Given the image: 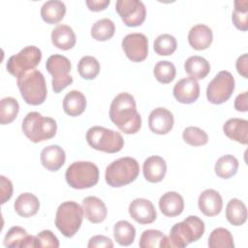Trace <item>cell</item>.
Instances as JSON below:
<instances>
[{
	"label": "cell",
	"mask_w": 248,
	"mask_h": 248,
	"mask_svg": "<svg viewBox=\"0 0 248 248\" xmlns=\"http://www.w3.org/2000/svg\"><path fill=\"white\" fill-rule=\"evenodd\" d=\"M109 118L121 132L128 135L136 134L141 127L135 98L127 92L114 97L109 107Z\"/></svg>",
	"instance_id": "obj_1"
},
{
	"label": "cell",
	"mask_w": 248,
	"mask_h": 248,
	"mask_svg": "<svg viewBox=\"0 0 248 248\" xmlns=\"http://www.w3.org/2000/svg\"><path fill=\"white\" fill-rule=\"evenodd\" d=\"M204 232V223L198 216L190 215L182 222L176 223L170 229L169 236L165 235L160 248H184L199 240Z\"/></svg>",
	"instance_id": "obj_2"
},
{
	"label": "cell",
	"mask_w": 248,
	"mask_h": 248,
	"mask_svg": "<svg viewBox=\"0 0 248 248\" xmlns=\"http://www.w3.org/2000/svg\"><path fill=\"white\" fill-rule=\"evenodd\" d=\"M16 83L23 100L32 106L43 104L46 98L47 89L44 75L36 70H30L16 78Z\"/></svg>",
	"instance_id": "obj_3"
},
{
	"label": "cell",
	"mask_w": 248,
	"mask_h": 248,
	"mask_svg": "<svg viewBox=\"0 0 248 248\" xmlns=\"http://www.w3.org/2000/svg\"><path fill=\"white\" fill-rule=\"evenodd\" d=\"M21 129L32 142L37 143L52 139L56 134L57 124L51 117H45L38 111H31L24 117Z\"/></svg>",
	"instance_id": "obj_4"
},
{
	"label": "cell",
	"mask_w": 248,
	"mask_h": 248,
	"mask_svg": "<svg viewBox=\"0 0 248 248\" xmlns=\"http://www.w3.org/2000/svg\"><path fill=\"white\" fill-rule=\"evenodd\" d=\"M140 173V166L132 157H122L111 162L106 169L105 179L111 187H122L135 181Z\"/></svg>",
	"instance_id": "obj_5"
},
{
	"label": "cell",
	"mask_w": 248,
	"mask_h": 248,
	"mask_svg": "<svg viewBox=\"0 0 248 248\" xmlns=\"http://www.w3.org/2000/svg\"><path fill=\"white\" fill-rule=\"evenodd\" d=\"M83 219L82 207L76 202H62L55 214V226L66 237H73L79 230Z\"/></svg>",
	"instance_id": "obj_6"
},
{
	"label": "cell",
	"mask_w": 248,
	"mask_h": 248,
	"mask_svg": "<svg viewBox=\"0 0 248 248\" xmlns=\"http://www.w3.org/2000/svg\"><path fill=\"white\" fill-rule=\"evenodd\" d=\"M65 178L68 185L74 189L91 188L99 181V169L92 162H74L66 170Z\"/></svg>",
	"instance_id": "obj_7"
},
{
	"label": "cell",
	"mask_w": 248,
	"mask_h": 248,
	"mask_svg": "<svg viewBox=\"0 0 248 248\" xmlns=\"http://www.w3.org/2000/svg\"><path fill=\"white\" fill-rule=\"evenodd\" d=\"M85 138L92 148L106 153L119 152L124 146V140L120 133L101 126L89 128Z\"/></svg>",
	"instance_id": "obj_8"
},
{
	"label": "cell",
	"mask_w": 248,
	"mask_h": 248,
	"mask_svg": "<svg viewBox=\"0 0 248 248\" xmlns=\"http://www.w3.org/2000/svg\"><path fill=\"white\" fill-rule=\"evenodd\" d=\"M42 59V51L35 46H27L7 61V71L14 77L35 69Z\"/></svg>",
	"instance_id": "obj_9"
},
{
	"label": "cell",
	"mask_w": 248,
	"mask_h": 248,
	"mask_svg": "<svg viewBox=\"0 0 248 248\" xmlns=\"http://www.w3.org/2000/svg\"><path fill=\"white\" fill-rule=\"evenodd\" d=\"M47 72L52 76V89L55 93L61 92L68 85L73 83V78L69 75L71 72L70 60L61 54L49 56L46 63Z\"/></svg>",
	"instance_id": "obj_10"
},
{
	"label": "cell",
	"mask_w": 248,
	"mask_h": 248,
	"mask_svg": "<svg viewBox=\"0 0 248 248\" xmlns=\"http://www.w3.org/2000/svg\"><path fill=\"white\" fill-rule=\"evenodd\" d=\"M234 90V78L228 71L219 72L206 87V98L214 105L228 101Z\"/></svg>",
	"instance_id": "obj_11"
},
{
	"label": "cell",
	"mask_w": 248,
	"mask_h": 248,
	"mask_svg": "<svg viewBox=\"0 0 248 248\" xmlns=\"http://www.w3.org/2000/svg\"><path fill=\"white\" fill-rule=\"evenodd\" d=\"M115 10L122 21L129 27L141 25L146 16V8L140 0H118Z\"/></svg>",
	"instance_id": "obj_12"
},
{
	"label": "cell",
	"mask_w": 248,
	"mask_h": 248,
	"mask_svg": "<svg viewBox=\"0 0 248 248\" xmlns=\"http://www.w3.org/2000/svg\"><path fill=\"white\" fill-rule=\"evenodd\" d=\"M122 48L133 62H141L148 55V39L142 33H131L122 40Z\"/></svg>",
	"instance_id": "obj_13"
},
{
	"label": "cell",
	"mask_w": 248,
	"mask_h": 248,
	"mask_svg": "<svg viewBox=\"0 0 248 248\" xmlns=\"http://www.w3.org/2000/svg\"><path fill=\"white\" fill-rule=\"evenodd\" d=\"M128 210L130 216L141 225L151 224L157 218V212L153 203L146 199L139 198L133 200Z\"/></svg>",
	"instance_id": "obj_14"
},
{
	"label": "cell",
	"mask_w": 248,
	"mask_h": 248,
	"mask_svg": "<svg viewBox=\"0 0 248 248\" xmlns=\"http://www.w3.org/2000/svg\"><path fill=\"white\" fill-rule=\"evenodd\" d=\"M174 124L172 113L165 108H156L148 116V126L157 135H166L171 131Z\"/></svg>",
	"instance_id": "obj_15"
},
{
	"label": "cell",
	"mask_w": 248,
	"mask_h": 248,
	"mask_svg": "<svg viewBox=\"0 0 248 248\" xmlns=\"http://www.w3.org/2000/svg\"><path fill=\"white\" fill-rule=\"evenodd\" d=\"M173 96L181 104H192L200 96V85L191 77L181 78L173 87Z\"/></svg>",
	"instance_id": "obj_16"
},
{
	"label": "cell",
	"mask_w": 248,
	"mask_h": 248,
	"mask_svg": "<svg viewBox=\"0 0 248 248\" xmlns=\"http://www.w3.org/2000/svg\"><path fill=\"white\" fill-rule=\"evenodd\" d=\"M4 245L11 248H37V237L29 235L27 232L18 226L12 227L5 235Z\"/></svg>",
	"instance_id": "obj_17"
},
{
	"label": "cell",
	"mask_w": 248,
	"mask_h": 248,
	"mask_svg": "<svg viewBox=\"0 0 248 248\" xmlns=\"http://www.w3.org/2000/svg\"><path fill=\"white\" fill-rule=\"evenodd\" d=\"M198 205L203 215L213 217L222 211L223 200L216 190L206 189L200 195Z\"/></svg>",
	"instance_id": "obj_18"
},
{
	"label": "cell",
	"mask_w": 248,
	"mask_h": 248,
	"mask_svg": "<svg viewBox=\"0 0 248 248\" xmlns=\"http://www.w3.org/2000/svg\"><path fill=\"white\" fill-rule=\"evenodd\" d=\"M81 207L83 216L91 223L98 224L105 221L108 215V209L104 202L94 196L86 197L82 200Z\"/></svg>",
	"instance_id": "obj_19"
},
{
	"label": "cell",
	"mask_w": 248,
	"mask_h": 248,
	"mask_svg": "<svg viewBox=\"0 0 248 248\" xmlns=\"http://www.w3.org/2000/svg\"><path fill=\"white\" fill-rule=\"evenodd\" d=\"M41 163L49 171H57L65 164L66 154L62 147L56 144L45 147L41 152Z\"/></svg>",
	"instance_id": "obj_20"
},
{
	"label": "cell",
	"mask_w": 248,
	"mask_h": 248,
	"mask_svg": "<svg viewBox=\"0 0 248 248\" xmlns=\"http://www.w3.org/2000/svg\"><path fill=\"white\" fill-rule=\"evenodd\" d=\"M142 172L147 181L151 183L160 182L166 175L167 164L160 156H150L143 163Z\"/></svg>",
	"instance_id": "obj_21"
},
{
	"label": "cell",
	"mask_w": 248,
	"mask_h": 248,
	"mask_svg": "<svg viewBox=\"0 0 248 248\" xmlns=\"http://www.w3.org/2000/svg\"><path fill=\"white\" fill-rule=\"evenodd\" d=\"M159 208L167 217H175L184 209V200L177 192H167L159 200Z\"/></svg>",
	"instance_id": "obj_22"
},
{
	"label": "cell",
	"mask_w": 248,
	"mask_h": 248,
	"mask_svg": "<svg viewBox=\"0 0 248 248\" xmlns=\"http://www.w3.org/2000/svg\"><path fill=\"white\" fill-rule=\"evenodd\" d=\"M213 40L212 30L205 24L193 26L188 34V42L196 50H203L209 47Z\"/></svg>",
	"instance_id": "obj_23"
},
{
	"label": "cell",
	"mask_w": 248,
	"mask_h": 248,
	"mask_svg": "<svg viewBox=\"0 0 248 248\" xmlns=\"http://www.w3.org/2000/svg\"><path fill=\"white\" fill-rule=\"evenodd\" d=\"M225 135L241 144H247L248 121L241 118H230L223 125Z\"/></svg>",
	"instance_id": "obj_24"
},
{
	"label": "cell",
	"mask_w": 248,
	"mask_h": 248,
	"mask_svg": "<svg viewBox=\"0 0 248 248\" xmlns=\"http://www.w3.org/2000/svg\"><path fill=\"white\" fill-rule=\"evenodd\" d=\"M51 42L57 48L68 50L76 45V34L69 25L59 24L51 32Z\"/></svg>",
	"instance_id": "obj_25"
},
{
	"label": "cell",
	"mask_w": 248,
	"mask_h": 248,
	"mask_svg": "<svg viewBox=\"0 0 248 248\" xmlns=\"http://www.w3.org/2000/svg\"><path fill=\"white\" fill-rule=\"evenodd\" d=\"M14 207L19 216L28 218L34 216L39 211L40 202L35 195L31 193H23L16 198Z\"/></svg>",
	"instance_id": "obj_26"
},
{
	"label": "cell",
	"mask_w": 248,
	"mask_h": 248,
	"mask_svg": "<svg viewBox=\"0 0 248 248\" xmlns=\"http://www.w3.org/2000/svg\"><path fill=\"white\" fill-rule=\"evenodd\" d=\"M66 14V6L62 1L49 0L43 4L41 16L48 24H55L61 21Z\"/></svg>",
	"instance_id": "obj_27"
},
{
	"label": "cell",
	"mask_w": 248,
	"mask_h": 248,
	"mask_svg": "<svg viewBox=\"0 0 248 248\" xmlns=\"http://www.w3.org/2000/svg\"><path fill=\"white\" fill-rule=\"evenodd\" d=\"M86 108L85 96L78 90L68 92L63 99V109L70 116L80 115Z\"/></svg>",
	"instance_id": "obj_28"
},
{
	"label": "cell",
	"mask_w": 248,
	"mask_h": 248,
	"mask_svg": "<svg viewBox=\"0 0 248 248\" xmlns=\"http://www.w3.org/2000/svg\"><path fill=\"white\" fill-rule=\"evenodd\" d=\"M184 70L189 77L197 79L204 78L210 72L209 62L199 55L190 56L184 63Z\"/></svg>",
	"instance_id": "obj_29"
},
{
	"label": "cell",
	"mask_w": 248,
	"mask_h": 248,
	"mask_svg": "<svg viewBox=\"0 0 248 248\" xmlns=\"http://www.w3.org/2000/svg\"><path fill=\"white\" fill-rule=\"evenodd\" d=\"M227 220L233 226H241L247 219V208L244 202L238 199H232L226 207Z\"/></svg>",
	"instance_id": "obj_30"
},
{
	"label": "cell",
	"mask_w": 248,
	"mask_h": 248,
	"mask_svg": "<svg viewBox=\"0 0 248 248\" xmlns=\"http://www.w3.org/2000/svg\"><path fill=\"white\" fill-rule=\"evenodd\" d=\"M113 236L119 245L129 246L135 240L136 229L128 221H118L113 227Z\"/></svg>",
	"instance_id": "obj_31"
},
{
	"label": "cell",
	"mask_w": 248,
	"mask_h": 248,
	"mask_svg": "<svg viewBox=\"0 0 248 248\" xmlns=\"http://www.w3.org/2000/svg\"><path fill=\"white\" fill-rule=\"evenodd\" d=\"M238 169V160L231 155L227 154L221 156L215 164V173L217 176L223 179H229L233 176Z\"/></svg>",
	"instance_id": "obj_32"
},
{
	"label": "cell",
	"mask_w": 248,
	"mask_h": 248,
	"mask_svg": "<svg viewBox=\"0 0 248 248\" xmlns=\"http://www.w3.org/2000/svg\"><path fill=\"white\" fill-rule=\"evenodd\" d=\"M209 248H233V238L231 232L225 228L214 229L208 237Z\"/></svg>",
	"instance_id": "obj_33"
},
{
	"label": "cell",
	"mask_w": 248,
	"mask_h": 248,
	"mask_svg": "<svg viewBox=\"0 0 248 248\" xmlns=\"http://www.w3.org/2000/svg\"><path fill=\"white\" fill-rule=\"evenodd\" d=\"M115 32V25L109 18H101L91 27V36L96 41L104 42L109 40Z\"/></svg>",
	"instance_id": "obj_34"
},
{
	"label": "cell",
	"mask_w": 248,
	"mask_h": 248,
	"mask_svg": "<svg viewBox=\"0 0 248 248\" xmlns=\"http://www.w3.org/2000/svg\"><path fill=\"white\" fill-rule=\"evenodd\" d=\"M19 110L18 102L13 97H5L0 102V123L10 124L17 116Z\"/></svg>",
	"instance_id": "obj_35"
},
{
	"label": "cell",
	"mask_w": 248,
	"mask_h": 248,
	"mask_svg": "<svg viewBox=\"0 0 248 248\" xmlns=\"http://www.w3.org/2000/svg\"><path fill=\"white\" fill-rule=\"evenodd\" d=\"M78 71L83 79H94L100 73V63L93 56H83L78 61Z\"/></svg>",
	"instance_id": "obj_36"
},
{
	"label": "cell",
	"mask_w": 248,
	"mask_h": 248,
	"mask_svg": "<svg viewBox=\"0 0 248 248\" xmlns=\"http://www.w3.org/2000/svg\"><path fill=\"white\" fill-rule=\"evenodd\" d=\"M232 20L237 29L241 31H246L248 29V1H234V9L232 15Z\"/></svg>",
	"instance_id": "obj_37"
},
{
	"label": "cell",
	"mask_w": 248,
	"mask_h": 248,
	"mask_svg": "<svg viewBox=\"0 0 248 248\" xmlns=\"http://www.w3.org/2000/svg\"><path fill=\"white\" fill-rule=\"evenodd\" d=\"M153 47L158 55L168 56L176 50L177 42L170 34H161L155 39Z\"/></svg>",
	"instance_id": "obj_38"
},
{
	"label": "cell",
	"mask_w": 248,
	"mask_h": 248,
	"mask_svg": "<svg viewBox=\"0 0 248 248\" xmlns=\"http://www.w3.org/2000/svg\"><path fill=\"white\" fill-rule=\"evenodd\" d=\"M153 75L159 82L164 84L170 83L175 78V75H176L175 66L173 65V63L167 60L159 61L154 67Z\"/></svg>",
	"instance_id": "obj_39"
},
{
	"label": "cell",
	"mask_w": 248,
	"mask_h": 248,
	"mask_svg": "<svg viewBox=\"0 0 248 248\" xmlns=\"http://www.w3.org/2000/svg\"><path fill=\"white\" fill-rule=\"evenodd\" d=\"M183 140L192 146H202L207 143L208 136L201 128L189 126L184 129L182 134Z\"/></svg>",
	"instance_id": "obj_40"
},
{
	"label": "cell",
	"mask_w": 248,
	"mask_h": 248,
	"mask_svg": "<svg viewBox=\"0 0 248 248\" xmlns=\"http://www.w3.org/2000/svg\"><path fill=\"white\" fill-rule=\"evenodd\" d=\"M165 234L158 230H145L140 238L139 245L140 248L160 247L161 240Z\"/></svg>",
	"instance_id": "obj_41"
},
{
	"label": "cell",
	"mask_w": 248,
	"mask_h": 248,
	"mask_svg": "<svg viewBox=\"0 0 248 248\" xmlns=\"http://www.w3.org/2000/svg\"><path fill=\"white\" fill-rule=\"evenodd\" d=\"M36 237H37L38 247H51V248L59 247L58 238L49 230L42 231L36 235Z\"/></svg>",
	"instance_id": "obj_42"
},
{
	"label": "cell",
	"mask_w": 248,
	"mask_h": 248,
	"mask_svg": "<svg viewBox=\"0 0 248 248\" xmlns=\"http://www.w3.org/2000/svg\"><path fill=\"white\" fill-rule=\"evenodd\" d=\"M88 248H112L113 242L112 240L105 235H94L89 239V242L87 244Z\"/></svg>",
	"instance_id": "obj_43"
},
{
	"label": "cell",
	"mask_w": 248,
	"mask_h": 248,
	"mask_svg": "<svg viewBox=\"0 0 248 248\" xmlns=\"http://www.w3.org/2000/svg\"><path fill=\"white\" fill-rule=\"evenodd\" d=\"M1 181V203L4 204L13 196V184L10 179L4 175L0 176Z\"/></svg>",
	"instance_id": "obj_44"
},
{
	"label": "cell",
	"mask_w": 248,
	"mask_h": 248,
	"mask_svg": "<svg viewBox=\"0 0 248 248\" xmlns=\"http://www.w3.org/2000/svg\"><path fill=\"white\" fill-rule=\"evenodd\" d=\"M235 67L237 70V73L241 75L243 78H248V58H247V53L242 54L239 56L236 60Z\"/></svg>",
	"instance_id": "obj_45"
},
{
	"label": "cell",
	"mask_w": 248,
	"mask_h": 248,
	"mask_svg": "<svg viewBox=\"0 0 248 248\" xmlns=\"http://www.w3.org/2000/svg\"><path fill=\"white\" fill-rule=\"evenodd\" d=\"M248 92L245 91L236 96L234 100V108L237 111L245 112L248 110Z\"/></svg>",
	"instance_id": "obj_46"
},
{
	"label": "cell",
	"mask_w": 248,
	"mask_h": 248,
	"mask_svg": "<svg viewBox=\"0 0 248 248\" xmlns=\"http://www.w3.org/2000/svg\"><path fill=\"white\" fill-rule=\"evenodd\" d=\"M109 3H110L109 0H86L85 1L86 6L92 12L104 11L109 5Z\"/></svg>",
	"instance_id": "obj_47"
}]
</instances>
